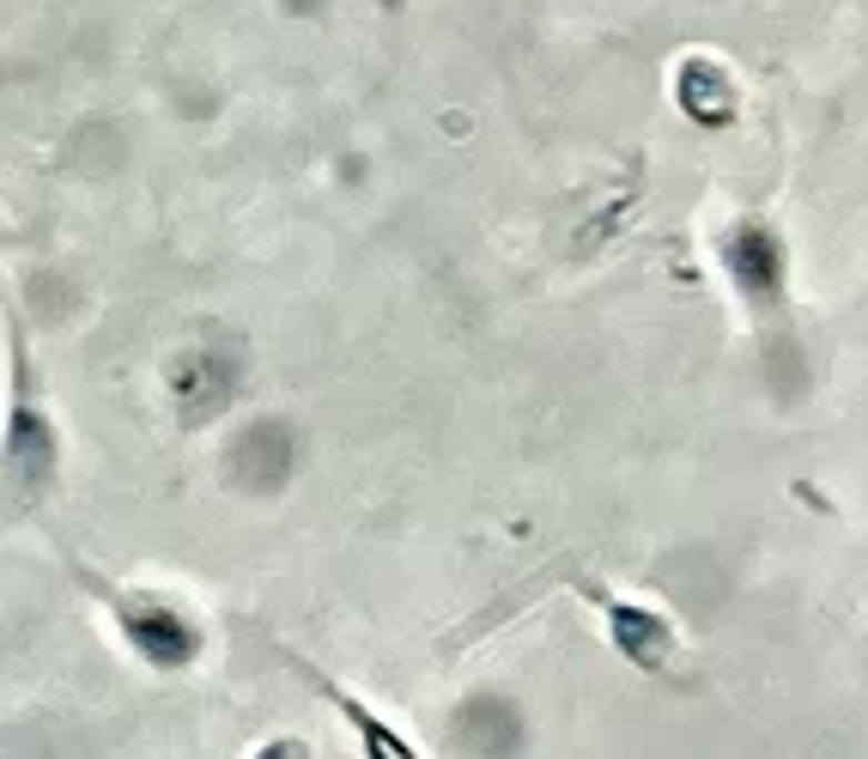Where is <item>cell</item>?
Here are the masks:
<instances>
[{"instance_id": "cell-1", "label": "cell", "mask_w": 868, "mask_h": 759, "mask_svg": "<svg viewBox=\"0 0 868 759\" xmlns=\"http://www.w3.org/2000/svg\"><path fill=\"white\" fill-rule=\"evenodd\" d=\"M80 584L103 601V614L115 620L122 645L140 656L147 668H189L201 656V626L189 620L176 601H164L159 589H122V584H103L92 565H80Z\"/></svg>"}, {"instance_id": "cell-2", "label": "cell", "mask_w": 868, "mask_h": 759, "mask_svg": "<svg viewBox=\"0 0 868 759\" xmlns=\"http://www.w3.org/2000/svg\"><path fill=\"white\" fill-rule=\"evenodd\" d=\"M565 577H572L583 596L607 614V638H614V650L626 656V662L656 668V675H663V668H675L680 632H675V620H668V614L644 608V601H632V596H614L607 584H589V577H577V571H565Z\"/></svg>"}, {"instance_id": "cell-3", "label": "cell", "mask_w": 868, "mask_h": 759, "mask_svg": "<svg viewBox=\"0 0 868 759\" xmlns=\"http://www.w3.org/2000/svg\"><path fill=\"white\" fill-rule=\"evenodd\" d=\"M292 656V650H286ZM292 668H297V675H304L310 680V687H316L322 692V699H329L334 705V711H341L346 717V723H353L359 729V736H365V741H359V748H365V753H377V759H413V753H420V748H413V741L407 736H401V729H388L383 723V717L377 711H371V705L365 699H353V692H346V687H334V680L329 675H322V668L316 662H304V656H292Z\"/></svg>"}, {"instance_id": "cell-4", "label": "cell", "mask_w": 868, "mask_h": 759, "mask_svg": "<svg viewBox=\"0 0 868 759\" xmlns=\"http://www.w3.org/2000/svg\"><path fill=\"white\" fill-rule=\"evenodd\" d=\"M723 255H729V274L747 298H777V286H784V250H777V237L766 225H735Z\"/></svg>"}, {"instance_id": "cell-5", "label": "cell", "mask_w": 868, "mask_h": 759, "mask_svg": "<svg viewBox=\"0 0 868 759\" xmlns=\"http://www.w3.org/2000/svg\"><path fill=\"white\" fill-rule=\"evenodd\" d=\"M680 104H686V115L693 122H729L735 115V80L717 68V61H680Z\"/></svg>"}]
</instances>
